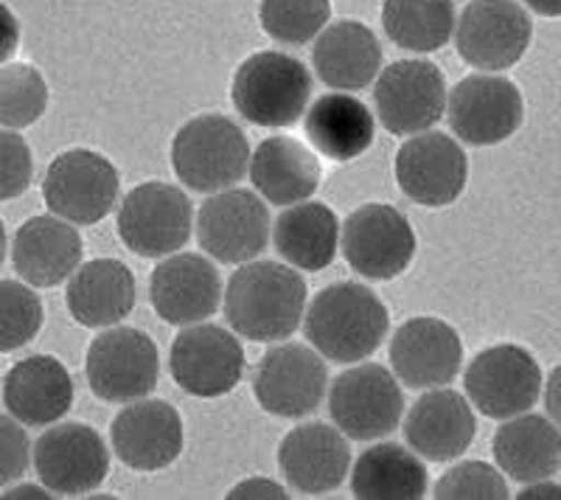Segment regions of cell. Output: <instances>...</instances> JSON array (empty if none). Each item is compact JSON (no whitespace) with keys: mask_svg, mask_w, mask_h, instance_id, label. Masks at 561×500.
I'll list each match as a JSON object with an SVG mask.
<instances>
[{"mask_svg":"<svg viewBox=\"0 0 561 500\" xmlns=\"http://www.w3.org/2000/svg\"><path fill=\"white\" fill-rule=\"evenodd\" d=\"M34 180V155L18 129L0 127V200L26 194Z\"/></svg>","mask_w":561,"mask_h":500,"instance_id":"obj_38","label":"cell"},{"mask_svg":"<svg viewBox=\"0 0 561 500\" xmlns=\"http://www.w3.org/2000/svg\"><path fill=\"white\" fill-rule=\"evenodd\" d=\"M453 0H385L382 29L390 43L404 52L433 54L455 34Z\"/></svg>","mask_w":561,"mask_h":500,"instance_id":"obj_33","label":"cell"},{"mask_svg":"<svg viewBox=\"0 0 561 500\" xmlns=\"http://www.w3.org/2000/svg\"><path fill=\"white\" fill-rule=\"evenodd\" d=\"M519 500H561V487L559 484H550V478L545 481L525 484L523 492L517 495Z\"/></svg>","mask_w":561,"mask_h":500,"instance_id":"obj_43","label":"cell"},{"mask_svg":"<svg viewBox=\"0 0 561 500\" xmlns=\"http://www.w3.org/2000/svg\"><path fill=\"white\" fill-rule=\"evenodd\" d=\"M3 405L26 428H48L73 405V379L51 354L18 360L3 379Z\"/></svg>","mask_w":561,"mask_h":500,"instance_id":"obj_25","label":"cell"},{"mask_svg":"<svg viewBox=\"0 0 561 500\" xmlns=\"http://www.w3.org/2000/svg\"><path fill=\"white\" fill-rule=\"evenodd\" d=\"M230 500H248V498H289L287 489L280 487V484L270 481V478H250V481L237 484V487L228 492Z\"/></svg>","mask_w":561,"mask_h":500,"instance_id":"obj_41","label":"cell"},{"mask_svg":"<svg viewBox=\"0 0 561 500\" xmlns=\"http://www.w3.org/2000/svg\"><path fill=\"white\" fill-rule=\"evenodd\" d=\"M273 234L262 197L248 189L208 194L197 212V242L219 264H248L264 253Z\"/></svg>","mask_w":561,"mask_h":500,"instance_id":"obj_11","label":"cell"},{"mask_svg":"<svg viewBox=\"0 0 561 500\" xmlns=\"http://www.w3.org/2000/svg\"><path fill=\"white\" fill-rule=\"evenodd\" d=\"M278 469L295 492H334L351 473L348 436L329 422L298 424L278 444Z\"/></svg>","mask_w":561,"mask_h":500,"instance_id":"obj_22","label":"cell"},{"mask_svg":"<svg viewBox=\"0 0 561 500\" xmlns=\"http://www.w3.org/2000/svg\"><path fill=\"white\" fill-rule=\"evenodd\" d=\"M463 366V343L453 323L419 315L390 338V368L413 391H430L453 383Z\"/></svg>","mask_w":561,"mask_h":500,"instance_id":"obj_19","label":"cell"},{"mask_svg":"<svg viewBox=\"0 0 561 500\" xmlns=\"http://www.w3.org/2000/svg\"><path fill=\"white\" fill-rule=\"evenodd\" d=\"M48 110V82L28 63L0 65V127L26 129Z\"/></svg>","mask_w":561,"mask_h":500,"instance_id":"obj_34","label":"cell"},{"mask_svg":"<svg viewBox=\"0 0 561 500\" xmlns=\"http://www.w3.org/2000/svg\"><path fill=\"white\" fill-rule=\"evenodd\" d=\"M7 248H9L7 228H3V223H0V264H3V259H7Z\"/></svg>","mask_w":561,"mask_h":500,"instance_id":"obj_46","label":"cell"},{"mask_svg":"<svg viewBox=\"0 0 561 500\" xmlns=\"http://www.w3.org/2000/svg\"><path fill=\"white\" fill-rule=\"evenodd\" d=\"M248 174L262 200L287 208L318 192L323 167L312 147L289 135H273L250 152Z\"/></svg>","mask_w":561,"mask_h":500,"instance_id":"obj_26","label":"cell"},{"mask_svg":"<svg viewBox=\"0 0 561 500\" xmlns=\"http://www.w3.org/2000/svg\"><path fill=\"white\" fill-rule=\"evenodd\" d=\"M309 346L325 360L351 366L368 360L388 338L390 315L374 289L337 282L320 289L304 312Z\"/></svg>","mask_w":561,"mask_h":500,"instance_id":"obj_2","label":"cell"},{"mask_svg":"<svg viewBox=\"0 0 561 500\" xmlns=\"http://www.w3.org/2000/svg\"><path fill=\"white\" fill-rule=\"evenodd\" d=\"M433 492L438 500H503L508 498V484L491 464L463 462L440 475Z\"/></svg>","mask_w":561,"mask_h":500,"instance_id":"obj_37","label":"cell"},{"mask_svg":"<svg viewBox=\"0 0 561 500\" xmlns=\"http://www.w3.org/2000/svg\"><path fill=\"white\" fill-rule=\"evenodd\" d=\"M382 59L377 34L359 20L329 23L312 45V68L320 82L345 93L374 84L382 71Z\"/></svg>","mask_w":561,"mask_h":500,"instance_id":"obj_27","label":"cell"},{"mask_svg":"<svg viewBox=\"0 0 561 500\" xmlns=\"http://www.w3.org/2000/svg\"><path fill=\"white\" fill-rule=\"evenodd\" d=\"M542 368L534 354L514 343H500L474 354L466 366V399L489 419H511L530 411L542 394Z\"/></svg>","mask_w":561,"mask_h":500,"instance_id":"obj_10","label":"cell"},{"mask_svg":"<svg viewBox=\"0 0 561 500\" xmlns=\"http://www.w3.org/2000/svg\"><path fill=\"white\" fill-rule=\"evenodd\" d=\"M329 413L351 442H377L402 424V385L379 363H351L329 388Z\"/></svg>","mask_w":561,"mask_h":500,"instance_id":"obj_5","label":"cell"},{"mask_svg":"<svg viewBox=\"0 0 561 500\" xmlns=\"http://www.w3.org/2000/svg\"><path fill=\"white\" fill-rule=\"evenodd\" d=\"M304 129L307 141L323 158L334 163H348L374 144L377 122L368 104L359 102L345 90H332L320 96L312 107L304 113Z\"/></svg>","mask_w":561,"mask_h":500,"instance_id":"obj_30","label":"cell"},{"mask_svg":"<svg viewBox=\"0 0 561 500\" xmlns=\"http://www.w3.org/2000/svg\"><path fill=\"white\" fill-rule=\"evenodd\" d=\"M453 39L466 65L500 73L525 57L534 23L517 0H472L455 20Z\"/></svg>","mask_w":561,"mask_h":500,"instance_id":"obj_9","label":"cell"},{"mask_svg":"<svg viewBox=\"0 0 561 500\" xmlns=\"http://www.w3.org/2000/svg\"><path fill=\"white\" fill-rule=\"evenodd\" d=\"M259 23L280 45H307L332 23V0H262Z\"/></svg>","mask_w":561,"mask_h":500,"instance_id":"obj_35","label":"cell"},{"mask_svg":"<svg viewBox=\"0 0 561 500\" xmlns=\"http://www.w3.org/2000/svg\"><path fill=\"white\" fill-rule=\"evenodd\" d=\"M250 144L237 122L203 113L185 122L172 141V169L185 189L214 194L237 186L248 174Z\"/></svg>","mask_w":561,"mask_h":500,"instance_id":"obj_4","label":"cell"},{"mask_svg":"<svg viewBox=\"0 0 561 500\" xmlns=\"http://www.w3.org/2000/svg\"><path fill=\"white\" fill-rule=\"evenodd\" d=\"M118 169L93 149H68L45 172L43 200L48 212L70 225H96L118 203Z\"/></svg>","mask_w":561,"mask_h":500,"instance_id":"obj_7","label":"cell"},{"mask_svg":"<svg viewBox=\"0 0 561 500\" xmlns=\"http://www.w3.org/2000/svg\"><path fill=\"white\" fill-rule=\"evenodd\" d=\"M118 237L144 259H163L188 245L194 231L192 200L172 183L149 180L124 197L115 217Z\"/></svg>","mask_w":561,"mask_h":500,"instance_id":"obj_6","label":"cell"},{"mask_svg":"<svg viewBox=\"0 0 561 500\" xmlns=\"http://www.w3.org/2000/svg\"><path fill=\"white\" fill-rule=\"evenodd\" d=\"M39 484L54 495H84L104 484L110 450L96 428L84 422H54L32 447Z\"/></svg>","mask_w":561,"mask_h":500,"instance_id":"obj_17","label":"cell"},{"mask_svg":"<svg viewBox=\"0 0 561 500\" xmlns=\"http://www.w3.org/2000/svg\"><path fill=\"white\" fill-rule=\"evenodd\" d=\"M491 453L500 473L508 475L511 481H545L561 467V430L548 417L525 411L503 419L491 442Z\"/></svg>","mask_w":561,"mask_h":500,"instance_id":"obj_29","label":"cell"},{"mask_svg":"<svg viewBox=\"0 0 561 500\" xmlns=\"http://www.w3.org/2000/svg\"><path fill=\"white\" fill-rule=\"evenodd\" d=\"M447 77L430 59H399L382 68L374 84L377 116L393 135L433 129L447 113Z\"/></svg>","mask_w":561,"mask_h":500,"instance_id":"obj_13","label":"cell"},{"mask_svg":"<svg viewBox=\"0 0 561 500\" xmlns=\"http://www.w3.org/2000/svg\"><path fill=\"white\" fill-rule=\"evenodd\" d=\"M228 327L255 343H278L298 332L307 312V282L293 264L248 262L228 279L222 295Z\"/></svg>","mask_w":561,"mask_h":500,"instance_id":"obj_1","label":"cell"},{"mask_svg":"<svg viewBox=\"0 0 561 500\" xmlns=\"http://www.w3.org/2000/svg\"><path fill=\"white\" fill-rule=\"evenodd\" d=\"M430 475L413 450L396 442L374 444L351 469V492L359 500H419Z\"/></svg>","mask_w":561,"mask_h":500,"instance_id":"obj_32","label":"cell"},{"mask_svg":"<svg viewBox=\"0 0 561 500\" xmlns=\"http://www.w3.org/2000/svg\"><path fill=\"white\" fill-rule=\"evenodd\" d=\"M449 127L469 147H494L523 127L525 102L519 88L497 73L460 79L447 96Z\"/></svg>","mask_w":561,"mask_h":500,"instance_id":"obj_14","label":"cell"},{"mask_svg":"<svg viewBox=\"0 0 561 500\" xmlns=\"http://www.w3.org/2000/svg\"><path fill=\"white\" fill-rule=\"evenodd\" d=\"M278 257L295 270L320 273L334 262L340 248V219L323 203L300 200L280 212L273 225Z\"/></svg>","mask_w":561,"mask_h":500,"instance_id":"obj_31","label":"cell"},{"mask_svg":"<svg viewBox=\"0 0 561 500\" xmlns=\"http://www.w3.org/2000/svg\"><path fill=\"white\" fill-rule=\"evenodd\" d=\"M340 248L359 276L390 282L413 262L415 234L399 208L368 203L340 225Z\"/></svg>","mask_w":561,"mask_h":500,"instance_id":"obj_16","label":"cell"},{"mask_svg":"<svg viewBox=\"0 0 561 500\" xmlns=\"http://www.w3.org/2000/svg\"><path fill=\"white\" fill-rule=\"evenodd\" d=\"M222 276L203 253H172L158 262L149 279V302L160 321L192 327L208 321L222 307Z\"/></svg>","mask_w":561,"mask_h":500,"instance_id":"obj_20","label":"cell"},{"mask_svg":"<svg viewBox=\"0 0 561 500\" xmlns=\"http://www.w3.org/2000/svg\"><path fill=\"white\" fill-rule=\"evenodd\" d=\"M0 498H3V500H23V498L45 500V498H54V495H51V489L37 487V484H20V487H12V484H9V487L3 489V495H0Z\"/></svg>","mask_w":561,"mask_h":500,"instance_id":"obj_44","label":"cell"},{"mask_svg":"<svg viewBox=\"0 0 561 500\" xmlns=\"http://www.w3.org/2000/svg\"><path fill=\"white\" fill-rule=\"evenodd\" d=\"M329 391L325 357L307 343H278L253 372V397L280 419H304L323 405Z\"/></svg>","mask_w":561,"mask_h":500,"instance_id":"obj_12","label":"cell"},{"mask_svg":"<svg viewBox=\"0 0 561 500\" xmlns=\"http://www.w3.org/2000/svg\"><path fill=\"white\" fill-rule=\"evenodd\" d=\"M404 439L424 462H455L472 447L478 433L472 402L453 388H430L404 419Z\"/></svg>","mask_w":561,"mask_h":500,"instance_id":"obj_23","label":"cell"},{"mask_svg":"<svg viewBox=\"0 0 561 500\" xmlns=\"http://www.w3.org/2000/svg\"><path fill=\"white\" fill-rule=\"evenodd\" d=\"M84 245L77 225L57 214L26 219L14 234L12 264L18 276L32 287H57L82 264Z\"/></svg>","mask_w":561,"mask_h":500,"instance_id":"obj_24","label":"cell"},{"mask_svg":"<svg viewBox=\"0 0 561 500\" xmlns=\"http://www.w3.org/2000/svg\"><path fill=\"white\" fill-rule=\"evenodd\" d=\"M45 321L43 298L26 282H0V354L28 346Z\"/></svg>","mask_w":561,"mask_h":500,"instance_id":"obj_36","label":"cell"},{"mask_svg":"<svg viewBox=\"0 0 561 500\" xmlns=\"http://www.w3.org/2000/svg\"><path fill=\"white\" fill-rule=\"evenodd\" d=\"M525 7L542 18H561V0H525Z\"/></svg>","mask_w":561,"mask_h":500,"instance_id":"obj_45","label":"cell"},{"mask_svg":"<svg viewBox=\"0 0 561 500\" xmlns=\"http://www.w3.org/2000/svg\"><path fill=\"white\" fill-rule=\"evenodd\" d=\"M20 45V23L12 9L0 0V65L12 63Z\"/></svg>","mask_w":561,"mask_h":500,"instance_id":"obj_40","label":"cell"},{"mask_svg":"<svg viewBox=\"0 0 561 500\" xmlns=\"http://www.w3.org/2000/svg\"><path fill=\"white\" fill-rule=\"evenodd\" d=\"M396 183L424 208L453 206L469 180V158L453 135L424 129L410 135L396 155Z\"/></svg>","mask_w":561,"mask_h":500,"instance_id":"obj_18","label":"cell"},{"mask_svg":"<svg viewBox=\"0 0 561 500\" xmlns=\"http://www.w3.org/2000/svg\"><path fill=\"white\" fill-rule=\"evenodd\" d=\"M169 368L185 394L217 399L233 391L242 379L244 349L233 329L199 321L180 327L169 354Z\"/></svg>","mask_w":561,"mask_h":500,"instance_id":"obj_15","label":"cell"},{"mask_svg":"<svg viewBox=\"0 0 561 500\" xmlns=\"http://www.w3.org/2000/svg\"><path fill=\"white\" fill-rule=\"evenodd\" d=\"M138 289L133 270L118 259H93L73 270L65 289L68 312L79 327L107 329L133 312Z\"/></svg>","mask_w":561,"mask_h":500,"instance_id":"obj_28","label":"cell"},{"mask_svg":"<svg viewBox=\"0 0 561 500\" xmlns=\"http://www.w3.org/2000/svg\"><path fill=\"white\" fill-rule=\"evenodd\" d=\"M32 464V442L26 428L12 417L0 413V489L20 481Z\"/></svg>","mask_w":561,"mask_h":500,"instance_id":"obj_39","label":"cell"},{"mask_svg":"<svg viewBox=\"0 0 561 500\" xmlns=\"http://www.w3.org/2000/svg\"><path fill=\"white\" fill-rule=\"evenodd\" d=\"M545 385V411H548V419L561 428V363L550 372L548 383Z\"/></svg>","mask_w":561,"mask_h":500,"instance_id":"obj_42","label":"cell"},{"mask_svg":"<svg viewBox=\"0 0 561 500\" xmlns=\"http://www.w3.org/2000/svg\"><path fill=\"white\" fill-rule=\"evenodd\" d=\"M110 444L118 462L138 473L172 467L183 453L185 433L178 408L163 399H135L110 424Z\"/></svg>","mask_w":561,"mask_h":500,"instance_id":"obj_21","label":"cell"},{"mask_svg":"<svg viewBox=\"0 0 561 500\" xmlns=\"http://www.w3.org/2000/svg\"><path fill=\"white\" fill-rule=\"evenodd\" d=\"M312 99V73L284 52L250 54L233 73L230 102L239 116L259 127H293Z\"/></svg>","mask_w":561,"mask_h":500,"instance_id":"obj_3","label":"cell"},{"mask_svg":"<svg viewBox=\"0 0 561 500\" xmlns=\"http://www.w3.org/2000/svg\"><path fill=\"white\" fill-rule=\"evenodd\" d=\"M90 391L104 402L127 405L154 391L160 354L147 332L133 327H107L88 349L84 363Z\"/></svg>","mask_w":561,"mask_h":500,"instance_id":"obj_8","label":"cell"}]
</instances>
